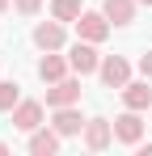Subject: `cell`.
Returning a JSON list of instances; mask_svg holds the SVG:
<instances>
[{
	"label": "cell",
	"instance_id": "12",
	"mask_svg": "<svg viewBox=\"0 0 152 156\" xmlns=\"http://www.w3.org/2000/svg\"><path fill=\"white\" fill-rule=\"evenodd\" d=\"M135 4H139V0H106L101 13H106L114 26H131V21H135Z\"/></svg>",
	"mask_w": 152,
	"mask_h": 156
},
{
	"label": "cell",
	"instance_id": "13",
	"mask_svg": "<svg viewBox=\"0 0 152 156\" xmlns=\"http://www.w3.org/2000/svg\"><path fill=\"white\" fill-rule=\"evenodd\" d=\"M68 68H72V63H63L59 55H42V63H38V76L55 84V80H63V72H68Z\"/></svg>",
	"mask_w": 152,
	"mask_h": 156
},
{
	"label": "cell",
	"instance_id": "18",
	"mask_svg": "<svg viewBox=\"0 0 152 156\" xmlns=\"http://www.w3.org/2000/svg\"><path fill=\"white\" fill-rule=\"evenodd\" d=\"M4 9H9V0H0V13H4Z\"/></svg>",
	"mask_w": 152,
	"mask_h": 156
},
{
	"label": "cell",
	"instance_id": "9",
	"mask_svg": "<svg viewBox=\"0 0 152 156\" xmlns=\"http://www.w3.org/2000/svg\"><path fill=\"white\" fill-rule=\"evenodd\" d=\"M34 42H38L42 51H59V47H63V26H59V21H42V26H34Z\"/></svg>",
	"mask_w": 152,
	"mask_h": 156
},
{
	"label": "cell",
	"instance_id": "19",
	"mask_svg": "<svg viewBox=\"0 0 152 156\" xmlns=\"http://www.w3.org/2000/svg\"><path fill=\"white\" fill-rule=\"evenodd\" d=\"M4 152H9V144H0V156H4Z\"/></svg>",
	"mask_w": 152,
	"mask_h": 156
},
{
	"label": "cell",
	"instance_id": "6",
	"mask_svg": "<svg viewBox=\"0 0 152 156\" xmlns=\"http://www.w3.org/2000/svg\"><path fill=\"white\" fill-rule=\"evenodd\" d=\"M13 127L25 131V135L38 131V127H42V101H17V105H13Z\"/></svg>",
	"mask_w": 152,
	"mask_h": 156
},
{
	"label": "cell",
	"instance_id": "1",
	"mask_svg": "<svg viewBox=\"0 0 152 156\" xmlns=\"http://www.w3.org/2000/svg\"><path fill=\"white\" fill-rule=\"evenodd\" d=\"M68 63H72V72H80V76H89V72H97V68H101L97 42H89V38H80V42L72 47V55H68Z\"/></svg>",
	"mask_w": 152,
	"mask_h": 156
},
{
	"label": "cell",
	"instance_id": "2",
	"mask_svg": "<svg viewBox=\"0 0 152 156\" xmlns=\"http://www.w3.org/2000/svg\"><path fill=\"white\" fill-rule=\"evenodd\" d=\"M97 72H101V80H106V89H123L127 80H131V63H127L123 55H106Z\"/></svg>",
	"mask_w": 152,
	"mask_h": 156
},
{
	"label": "cell",
	"instance_id": "7",
	"mask_svg": "<svg viewBox=\"0 0 152 156\" xmlns=\"http://www.w3.org/2000/svg\"><path fill=\"white\" fill-rule=\"evenodd\" d=\"M114 139H123V144H139L144 139V122H139V110H127L114 118Z\"/></svg>",
	"mask_w": 152,
	"mask_h": 156
},
{
	"label": "cell",
	"instance_id": "14",
	"mask_svg": "<svg viewBox=\"0 0 152 156\" xmlns=\"http://www.w3.org/2000/svg\"><path fill=\"white\" fill-rule=\"evenodd\" d=\"M80 13H85L80 0H55V4H51V17H55V21H76Z\"/></svg>",
	"mask_w": 152,
	"mask_h": 156
},
{
	"label": "cell",
	"instance_id": "20",
	"mask_svg": "<svg viewBox=\"0 0 152 156\" xmlns=\"http://www.w3.org/2000/svg\"><path fill=\"white\" fill-rule=\"evenodd\" d=\"M139 4H148V9H152V0H139Z\"/></svg>",
	"mask_w": 152,
	"mask_h": 156
},
{
	"label": "cell",
	"instance_id": "17",
	"mask_svg": "<svg viewBox=\"0 0 152 156\" xmlns=\"http://www.w3.org/2000/svg\"><path fill=\"white\" fill-rule=\"evenodd\" d=\"M139 72H144V76H148V80H152V51H148V55H144V59H139Z\"/></svg>",
	"mask_w": 152,
	"mask_h": 156
},
{
	"label": "cell",
	"instance_id": "4",
	"mask_svg": "<svg viewBox=\"0 0 152 156\" xmlns=\"http://www.w3.org/2000/svg\"><path fill=\"white\" fill-rule=\"evenodd\" d=\"M76 34L89 38V42H101V38L110 34V17H106V13H80V17H76Z\"/></svg>",
	"mask_w": 152,
	"mask_h": 156
},
{
	"label": "cell",
	"instance_id": "11",
	"mask_svg": "<svg viewBox=\"0 0 152 156\" xmlns=\"http://www.w3.org/2000/svg\"><path fill=\"white\" fill-rule=\"evenodd\" d=\"M123 101H127V110H148V105H152L148 80H139V84H131V80H127V84H123Z\"/></svg>",
	"mask_w": 152,
	"mask_h": 156
},
{
	"label": "cell",
	"instance_id": "8",
	"mask_svg": "<svg viewBox=\"0 0 152 156\" xmlns=\"http://www.w3.org/2000/svg\"><path fill=\"white\" fill-rule=\"evenodd\" d=\"M51 127L59 131V135H80L85 131V118H80V110H72V105H59L55 118H51Z\"/></svg>",
	"mask_w": 152,
	"mask_h": 156
},
{
	"label": "cell",
	"instance_id": "3",
	"mask_svg": "<svg viewBox=\"0 0 152 156\" xmlns=\"http://www.w3.org/2000/svg\"><path fill=\"white\" fill-rule=\"evenodd\" d=\"M110 139H114V122H106V118H89L85 122V148L89 152H106Z\"/></svg>",
	"mask_w": 152,
	"mask_h": 156
},
{
	"label": "cell",
	"instance_id": "5",
	"mask_svg": "<svg viewBox=\"0 0 152 156\" xmlns=\"http://www.w3.org/2000/svg\"><path fill=\"white\" fill-rule=\"evenodd\" d=\"M80 101V80H55V84H51L47 89V105L51 110H59V105H76Z\"/></svg>",
	"mask_w": 152,
	"mask_h": 156
},
{
	"label": "cell",
	"instance_id": "16",
	"mask_svg": "<svg viewBox=\"0 0 152 156\" xmlns=\"http://www.w3.org/2000/svg\"><path fill=\"white\" fill-rule=\"evenodd\" d=\"M13 4H17V13H21V17H34V13L42 9V0H13Z\"/></svg>",
	"mask_w": 152,
	"mask_h": 156
},
{
	"label": "cell",
	"instance_id": "15",
	"mask_svg": "<svg viewBox=\"0 0 152 156\" xmlns=\"http://www.w3.org/2000/svg\"><path fill=\"white\" fill-rule=\"evenodd\" d=\"M17 101H21V84H13V80H0V114H4V110H13Z\"/></svg>",
	"mask_w": 152,
	"mask_h": 156
},
{
	"label": "cell",
	"instance_id": "10",
	"mask_svg": "<svg viewBox=\"0 0 152 156\" xmlns=\"http://www.w3.org/2000/svg\"><path fill=\"white\" fill-rule=\"evenodd\" d=\"M59 139H63V135H59V131H30V152L34 156H51V152H59Z\"/></svg>",
	"mask_w": 152,
	"mask_h": 156
}]
</instances>
